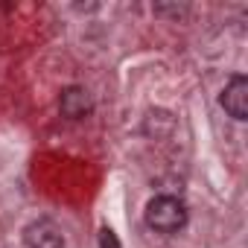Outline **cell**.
I'll use <instances>...</instances> for the list:
<instances>
[{"label":"cell","instance_id":"2","mask_svg":"<svg viewBox=\"0 0 248 248\" xmlns=\"http://www.w3.org/2000/svg\"><path fill=\"white\" fill-rule=\"evenodd\" d=\"M222 108L233 117V120H245L248 117V79L242 73L231 76V82L222 91Z\"/></svg>","mask_w":248,"mask_h":248},{"label":"cell","instance_id":"1","mask_svg":"<svg viewBox=\"0 0 248 248\" xmlns=\"http://www.w3.org/2000/svg\"><path fill=\"white\" fill-rule=\"evenodd\" d=\"M146 225L158 233H175L187 225V207L175 196H155L146 204Z\"/></svg>","mask_w":248,"mask_h":248},{"label":"cell","instance_id":"3","mask_svg":"<svg viewBox=\"0 0 248 248\" xmlns=\"http://www.w3.org/2000/svg\"><path fill=\"white\" fill-rule=\"evenodd\" d=\"M59 108H62V114H64L67 120H82V117L91 114L93 102H91V96H88L85 88L70 85V88L62 91V96H59Z\"/></svg>","mask_w":248,"mask_h":248},{"label":"cell","instance_id":"4","mask_svg":"<svg viewBox=\"0 0 248 248\" xmlns=\"http://www.w3.org/2000/svg\"><path fill=\"white\" fill-rule=\"evenodd\" d=\"M27 245L30 248H64V236L53 222H35L27 228Z\"/></svg>","mask_w":248,"mask_h":248},{"label":"cell","instance_id":"5","mask_svg":"<svg viewBox=\"0 0 248 248\" xmlns=\"http://www.w3.org/2000/svg\"><path fill=\"white\" fill-rule=\"evenodd\" d=\"M99 248H120V239L111 228H102L99 231Z\"/></svg>","mask_w":248,"mask_h":248}]
</instances>
